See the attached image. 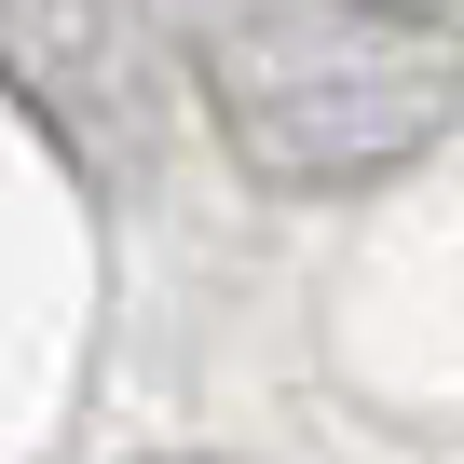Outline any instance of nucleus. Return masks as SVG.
<instances>
[{
    "instance_id": "nucleus-2",
    "label": "nucleus",
    "mask_w": 464,
    "mask_h": 464,
    "mask_svg": "<svg viewBox=\"0 0 464 464\" xmlns=\"http://www.w3.org/2000/svg\"><path fill=\"white\" fill-rule=\"evenodd\" d=\"M396 14H437V28H450V14H464V0H396Z\"/></svg>"
},
{
    "instance_id": "nucleus-1",
    "label": "nucleus",
    "mask_w": 464,
    "mask_h": 464,
    "mask_svg": "<svg viewBox=\"0 0 464 464\" xmlns=\"http://www.w3.org/2000/svg\"><path fill=\"white\" fill-rule=\"evenodd\" d=\"M191 82L274 191H369L464 110V42L396 0H191Z\"/></svg>"
}]
</instances>
